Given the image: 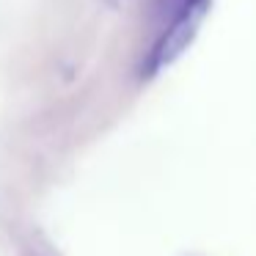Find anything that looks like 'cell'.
Segmentation results:
<instances>
[{"mask_svg": "<svg viewBox=\"0 0 256 256\" xmlns=\"http://www.w3.org/2000/svg\"><path fill=\"white\" fill-rule=\"evenodd\" d=\"M210 8H212V0H176V12H174L171 25L157 39L154 50L149 52V61L144 64V78H154L157 72L171 66L193 44Z\"/></svg>", "mask_w": 256, "mask_h": 256, "instance_id": "1", "label": "cell"}]
</instances>
